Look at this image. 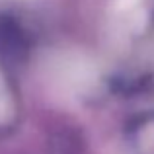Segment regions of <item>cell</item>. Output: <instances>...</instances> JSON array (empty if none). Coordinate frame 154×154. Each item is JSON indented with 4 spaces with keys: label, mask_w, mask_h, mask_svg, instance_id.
Instances as JSON below:
<instances>
[{
    "label": "cell",
    "mask_w": 154,
    "mask_h": 154,
    "mask_svg": "<svg viewBox=\"0 0 154 154\" xmlns=\"http://www.w3.org/2000/svg\"><path fill=\"white\" fill-rule=\"evenodd\" d=\"M121 2H123V4H127V6H129V4H135L137 0H121Z\"/></svg>",
    "instance_id": "cell-1"
},
{
    "label": "cell",
    "mask_w": 154,
    "mask_h": 154,
    "mask_svg": "<svg viewBox=\"0 0 154 154\" xmlns=\"http://www.w3.org/2000/svg\"><path fill=\"white\" fill-rule=\"evenodd\" d=\"M0 111H2V94H0Z\"/></svg>",
    "instance_id": "cell-2"
}]
</instances>
